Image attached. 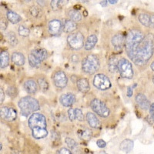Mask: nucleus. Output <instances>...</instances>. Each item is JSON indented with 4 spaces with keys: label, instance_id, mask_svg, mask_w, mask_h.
<instances>
[{
    "label": "nucleus",
    "instance_id": "29",
    "mask_svg": "<svg viewBox=\"0 0 154 154\" xmlns=\"http://www.w3.org/2000/svg\"><path fill=\"white\" fill-rule=\"evenodd\" d=\"M29 63L30 66L32 67H34V68H38V67H39L41 65V63H42L40 61H38L31 53L29 55Z\"/></svg>",
    "mask_w": 154,
    "mask_h": 154
},
{
    "label": "nucleus",
    "instance_id": "45",
    "mask_svg": "<svg viewBox=\"0 0 154 154\" xmlns=\"http://www.w3.org/2000/svg\"><path fill=\"white\" fill-rule=\"evenodd\" d=\"M107 2H108V1H106V0H103V1H102L101 2H100V5H102V6H103V7H106L107 5Z\"/></svg>",
    "mask_w": 154,
    "mask_h": 154
},
{
    "label": "nucleus",
    "instance_id": "49",
    "mask_svg": "<svg viewBox=\"0 0 154 154\" xmlns=\"http://www.w3.org/2000/svg\"><path fill=\"white\" fill-rule=\"evenodd\" d=\"M0 149H1V150H2V143L0 144Z\"/></svg>",
    "mask_w": 154,
    "mask_h": 154
},
{
    "label": "nucleus",
    "instance_id": "12",
    "mask_svg": "<svg viewBox=\"0 0 154 154\" xmlns=\"http://www.w3.org/2000/svg\"><path fill=\"white\" fill-rule=\"evenodd\" d=\"M75 97L73 94L71 93H66L63 94L60 98V103L66 107H69L75 103Z\"/></svg>",
    "mask_w": 154,
    "mask_h": 154
},
{
    "label": "nucleus",
    "instance_id": "30",
    "mask_svg": "<svg viewBox=\"0 0 154 154\" xmlns=\"http://www.w3.org/2000/svg\"><path fill=\"white\" fill-rule=\"evenodd\" d=\"M108 67L111 72H115L118 69V62H116V58H111L109 60Z\"/></svg>",
    "mask_w": 154,
    "mask_h": 154
},
{
    "label": "nucleus",
    "instance_id": "28",
    "mask_svg": "<svg viewBox=\"0 0 154 154\" xmlns=\"http://www.w3.org/2000/svg\"><path fill=\"white\" fill-rule=\"evenodd\" d=\"M69 16L70 17V19L75 22H79L82 19L80 12L77 10H70L69 12Z\"/></svg>",
    "mask_w": 154,
    "mask_h": 154
},
{
    "label": "nucleus",
    "instance_id": "43",
    "mask_svg": "<svg viewBox=\"0 0 154 154\" xmlns=\"http://www.w3.org/2000/svg\"><path fill=\"white\" fill-rule=\"evenodd\" d=\"M31 13H32V16H36L37 15H38V9H36V8H32V9H31Z\"/></svg>",
    "mask_w": 154,
    "mask_h": 154
},
{
    "label": "nucleus",
    "instance_id": "11",
    "mask_svg": "<svg viewBox=\"0 0 154 154\" xmlns=\"http://www.w3.org/2000/svg\"><path fill=\"white\" fill-rule=\"evenodd\" d=\"M48 28H49V32L51 35H58L61 33L62 30L63 29V25L60 20L53 19L49 23Z\"/></svg>",
    "mask_w": 154,
    "mask_h": 154
},
{
    "label": "nucleus",
    "instance_id": "20",
    "mask_svg": "<svg viewBox=\"0 0 154 154\" xmlns=\"http://www.w3.org/2000/svg\"><path fill=\"white\" fill-rule=\"evenodd\" d=\"M133 148V142L131 140H125L123 142L120 143V146L119 149L121 151H123V152H130L132 151Z\"/></svg>",
    "mask_w": 154,
    "mask_h": 154
},
{
    "label": "nucleus",
    "instance_id": "23",
    "mask_svg": "<svg viewBox=\"0 0 154 154\" xmlns=\"http://www.w3.org/2000/svg\"><path fill=\"white\" fill-rule=\"evenodd\" d=\"M6 16H7L8 20L10 23H12V24H17V23H19L22 20V18L20 17V16L18 15L17 13H16L15 12H13V11H8Z\"/></svg>",
    "mask_w": 154,
    "mask_h": 154
},
{
    "label": "nucleus",
    "instance_id": "7",
    "mask_svg": "<svg viewBox=\"0 0 154 154\" xmlns=\"http://www.w3.org/2000/svg\"><path fill=\"white\" fill-rule=\"evenodd\" d=\"M92 109L101 117H107L109 116V109L106 106L103 102L98 99H94L90 103Z\"/></svg>",
    "mask_w": 154,
    "mask_h": 154
},
{
    "label": "nucleus",
    "instance_id": "8",
    "mask_svg": "<svg viewBox=\"0 0 154 154\" xmlns=\"http://www.w3.org/2000/svg\"><path fill=\"white\" fill-rule=\"evenodd\" d=\"M93 85L100 90H106L111 87V82L106 75L103 74H97L93 79Z\"/></svg>",
    "mask_w": 154,
    "mask_h": 154
},
{
    "label": "nucleus",
    "instance_id": "34",
    "mask_svg": "<svg viewBox=\"0 0 154 154\" xmlns=\"http://www.w3.org/2000/svg\"><path fill=\"white\" fill-rule=\"evenodd\" d=\"M65 143L69 148H71V149H75V147L77 146V145H78L73 139L69 138V137L66 138Z\"/></svg>",
    "mask_w": 154,
    "mask_h": 154
},
{
    "label": "nucleus",
    "instance_id": "9",
    "mask_svg": "<svg viewBox=\"0 0 154 154\" xmlns=\"http://www.w3.org/2000/svg\"><path fill=\"white\" fill-rule=\"evenodd\" d=\"M53 80L55 86L60 89H64L66 86L68 79L63 71H57L53 75Z\"/></svg>",
    "mask_w": 154,
    "mask_h": 154
},
{
    "label": "nucleus",
    "instance_id": "15",
    "mask_svg": "<svg viewBox=\"0 0 154 154\" xmlns=\"http://www.w3.org/2000/svg\"><path fill=\"white\" fill-rule=\"evenodd\" d=\"M31 53L36 58L38 61H40L42 63V61L46 60L48 57V53L47 51L45 49H35L31 52Z\"/></svg>",
    "mask_w": 154,
    "mask_h": 154
},
{
    "label": "nucleus",
    "instance_id": "6",
    "mask_svg": "<svg viewBox=\"0 0 154 154\" xmlns=\"http://www.w3.org/2000/svg\"><path fill=\"white\" fill-rule=\"evenodd\" d=\"M67 42L69 46L75 50H79L82 49L84 44V36L80 32H76L70 34L67 37Z\"/></svg>",
    "mask_w": 154,
    "mask_h": 154
},
{
    "label": "nucleus",
    "instance_id": "32",
    "mask_svg": "<svg viewBox=\"0 0 154 154\" xmlns=\"http://www.w3.org/2000/svg\"><path fill=\"white\" fill-rule=\"evenodd\" d=\"M38 85H39V87L42 89V91H46L49 88V84H48V82L43 78H41V79H38Z\"/></svg>",
    "mask_w": 154,
    "mask_h": 154
},
{
    "label": "nucleus",
    "instance_id": "10",
    "mask_svg": "<svg viewBox=\"0 0 154 154\" xmlns=\"http://www.w3.org/2000/svg\"><path fill=\"white\" fill-rule=\"evenodd\" d=\"M0 116L1 118L6 121H14L17 117V113L14 109L7 106H2L0 109Z\"/></svg>",
    "mask_w": 154,
    "mask_h": 154
},
{
    "label": "nucleus",
    "instance_id": "47",
    "mask_svg": "<svg viewBox=\"0 0 154 154\" xmlns=\"http://www.w3.org/2000/svg\"><path fill=\"white\" fill-rule=\"evenodd\" d=\"M150 68H151V69L152 70V71H154V61L152 62V64H151V66H150Z\"/></svg>",
    "mask_w": 154,
    "mask_h": 154
},
{
    "label": "nucleus",
    "instance_id": "38",
    "mask_svg": "<svg viewBox=\"0 0 154 154\" xmlns=\"http://www.w3.org/2000/svg\"><path fill=\"white\" fill-rule=\"evenodd\" d=\"M57 153H60V154H70L71 153V151L69 150L68 149H66V148H62V149H60V150L57 151Z\"/></svg>",
    "mask_w": 154,
    "mask_h": 154
},
{
    "label": "nucleus",
    "instance_id": "22",
    "mask_svg": "<svg viewBox=\"0 0 154 154\" xmlns=\"http://www.w3.org/2000/svg\"><path fill=\"white\" fill-rule=\"evenodd\" d=\"M12 61L17 66H23L25 63V57L22 53L15 52L12 55Z\"/></svg>",
    "mask_w": 154,
    "mask_h": 154
},
{
    "label": "nucleus",
    "instance_id": "51",
    "mask_svg": "<svg viewBox=\"0 0 154 154\" xmlns=\"http://www.w3.org/2000/svg\"><path fill=\"white\" fill-rule=\"evenodd\" d=\"M152 82H153V83H154V76H153V78H152Z\"/></svg>",
    "mask_w": 154,
    "mask_h": 154
},
{
    "label": "nucleus",
    "instance_id": "5",
    "mask_svg": "<svg viewBox=\"0 0 154 154\" xmlns=\"http://www.w3.org/2000/svg\"><path fill=\"white\" fill-rule=\"evenodd\" d=\"M118 70L122 77L126 79H132L133 77V69L130 61L125 58H122L118 61Z\"/></svg>",
    "mask_w": 154,
    "mask_h": 154
},
{
    "label": "nucleus",
    "instance_id": "33",
    "mask_svg": "<svg viewBox=\"0 0 154 154\" xmlns=\"http://www.w3.org/2000/svg\"><path fill=\"white\" fill-rule=\"evenodd\" d=\"M18 32H19V35L24 37L28 36L30 33L29 29L28 28H26V27L23 26H19Z\"/></svg>",
    "mask_w": 154,
    "mask_h": 154
},
{
    "label": "nucleus",
    "instance_id": "42",
    "mask_svg": "<svg viewBox=\"0 0 154 154\" xmlns=\"http://www.w3.org/2000/svg\"><path fill=\"white\" fill-rule=\"evenodd\" d=\"M127 96L129 97H131L133 96V87L132 86H129L127 88Z\"/></svg>",
    "mask_w": 154,
    "mask_h": 154
},
{
    "label": "nucleus",
    "instance_id": "18",
    "mask_svg": "<svg viewBox=\"0 0 154 154\" xmlns=\"http://www.w3.org/2000/svg\"><path fill=\"white\" fill-rule=\"evenodd\" d=\"M25 90L29 94H34L37 91L36 82L32 79H29L24 82Z\"/></svg>",
    "mask_w": 154,
    "mask_h": 154
},
{
    "label": "nucleus",
    "instance_id": "48",
    "mask_svg": "<svg viewBox=\"0 0 154 154\" xmlns=\"http://www.w3.org/2000/svg\"><path fill=\"white\" fill-rule=\"evenodd\" d=\"M77 1H79V2H85V3H87L88 0H77Z\"/></svg>",
    "mask_w": 154,
    "mask_h": 154
},
{
    "label": "nucleus",
    "instance_id": "46",
    "mask_svg": "<svg viewBox=\"0 0 154 154\" xmlns=\"http://www.w3.org/2000/svg\"><path fill=\"white\" fill-rule=\"evenodd\" d=\"M108 1L109 3L112 4V5H113V4H116L118 2V0H108Z\"/></svg>",
    "mask_w": 154,
    "mask_h": 154
},
{
    "label": "nucleus",
    "instance_id": "50",
    "mask_svg": "<svg viewBox=\"0 0 154 154\" xmlns=\"http://www.w3.org/2000/svg\"><path fill=\"white\" fill-rule=\"evenodd\" d=\"M26 2H29V1H31V0H25Z\"/></svg>",
    "mask_w": 154,
    "mask_h": 154
},
{
    "label": "nucleus",
    "instance_id": "21",
    "mask_svg": "<svg viewBox=\"0 0 154 154\" xmlns=\"http://www.w3.org/2000/svg\"><path fill=\"white\" fill-rule=\"evenodd\" d=\"M77 29V25L75 23V21L70 19V20H66L63 25V30L66 32H68V33H71L72 32H74L75 30H76Z\"/></svg>",
    "mask_w": 154,
    "mask_h": 154
},
{
    "label": "nucleus",
    "instance_id": "25",
    "mask_svg": "<svg viewBox=\"0 0 154 154\" xmlns=\"http://www.w3.org/2000/svg\"><path fill=\"white\" fill-rule=\"evenodd\" d=\"M67 0H52L51 1V7L54 11L59 10L64 5H66Z\"/></svg>",
    "mask_w": 154,
    "mask_h": 154
},
{
    "label": "nucleus",
    "instance_id": "27",
    "mask_svg": "<svg viewBox=\"0 0 154 154\" xmlns=\"http://www.w3.org/2000/svg\"><path fill=\"white\" fill-rule=\"evenodd\" d=\"M78 135H79V138L82 140H89L92 137V132L89 130L85 129V130H81L78 132Z\"/></svg>",
    "mask_w": 154,
    "mask_h": 154
},
{
    "label": "nucleus",
    "instance_id": "40",
    "mask_svg": "<svg viewBox=\"0 0 154 154\" xmlns=\"http://www.w3.org/2000/svg\"><path fill=\"white\" fill-rule=\"evenodd\" d=\"M6 27H7V25H6V22L5 21V20H1V30L2 31H4V30H5V29H6Z\"/></svg>",
    "mask_w": 154,
    "mask_h": 154
},
{
    "label": "nucleus",
    "instance_id": "26",
    "mask_svg": "<svg viewBox=\"0 0 154 154\" xmlns=\"http://www.w3.org/2000/svg\"><path fill=\"white\" fill-rule=\"evenodd\" d=\"M139 21L144 26L149 27L150 26V16L147 14H140L138 17Z\"/></svg>",
    "mask_w": 154,
    "mask_h": 154
},
{
    "label": "nucleus",
    "instance_id": "13",
    "mask_svg": "<svg viewBox=\"0 0 154 154\" xmlns=\"http://www.w3.org/2000/svg\"><path fill=\"white\" fill-rule=\"evenodd\" d=\"M125 40H126V38L123 34H116L112 38V46L116 49L119 50L123 48V45L125 44Z\"/></svg>",
    "mask_w": 154,
    "mask_h": 154
},
{
    "label": "nucleus",
    "instance_id": "3",
    "mask_svg": "<svg viewBox=\"0 0 154 154\" xmlns=\"http://www.w3.org/2000/svg\"><path fill=\"white\" fill-rule=\"evenodd\" d=\"M19 106L21 109L22 114L25 116H28L39 109L38 102L31 96H26L20 99L19 101Z\"/></svg>",
    "mask_w": 154,
    "mask_h": 154
},
{
    "label": "nucleus",
    "instance_id": "36",
    "mask_svg": "<svg viewBox=\"0 0 154 154\" xmlns=\"http://www.w3.org/2000/svg\"><path fill=\"white\" fill-rule=\"evenodd\" d=\"M68 114H69V118L71 121H73L74 119H75V109L70 108L68 110Z\"/></svg>",
    "mask_w": 154,
    "mask_h": 154
},
{
    "label": "nucleus",
    "instance_id": "35",
    "mask_svg": "<svg viewBox=\"0 0 154 154\" xmlns=\"http://www.w3.org/2000/svg\"><path fill=\"white\" fill-rule=\"evenodd\" d=\"M75 119H76L77 120L83 121V119H84V116H83V114H82V112L80 109H75Z\"/></svg>",
    "mask_w": 154,
    "mask_h": 154
},
{
    "label": "nucleus",
    "instance_id": "39",
    "mask_svg": "<svg viewBox=\"0 0 154 154\" xmlns=\"http://www.w3.org/2000/svg\"><path fill=\"white\" fill-rule=\"evenodd\" d=\"M149 113H150L152 119L154 120V103L151 104L150 106H149Z\"/></svg>",
    "mask_w": 154,
    "mask_h": 154
},
{
    "label": "nucleus",
    "instance_id": "14",
    "mask_svg": "<svg viewBox=\"0 0 154 154\" xmlns=\"http://www.w3.org/2000/svg\"><path fill=\"white\" fill-rule=\"evenodd\" d=\"M136 101H137V104L140 106V108H142L143 109H148L150 106V103L149 101L147 100L145 95L142 94V93H139L136 96Z\"/></svg>",
    "mask_w": 154,
    "mask_h": 154
},
{
    "label": "nucleus",
    "instance_id": "31",
    "mask_svg": "<svg viewBox=\"0 0 154 154\" xmlns=\"http://www.w3.org/2000/svg\"><path fill=\"white\" fill-rule=\"evenodd\" d=\"M6 37H7V39L8 41H9V42L12 45V46H16V44L18 43V39L17 38H16L14 32H8V33L6 34Z\"/></svg>",
    "mask_w": 154,
    "mask_h": 154
},
{
    "label": "nucleus",
    "instance_id": "1",
    "mask_svg": "<svg viewBox=\"0 0 154 154\" xmlns=\"http://www.w3.org/2000/svg\"><path fill=\"white\" fill-rule=\"evenodd\" d=\"M125 49L133 63L137 66H143L152 57L154 44L152 39L146 37L141 31L131 29L126 35Z\"/></svg>",
    "mask_w": 154,
    "mask_h": 154
},
{
    "label": "nucleus",
    "instance_id": "16",
    "mask_svg": "<svg viewBox=\"0 0 154 154\" xmlns=\"http://www.w3.org/2000/svg\"><path fill=\"white\" fill-rule=\"evenodd\" d=\"M86 120L88 123L91 127L93 128H99L100 126V122L99 119L96 116L95 114L93 112H88L86 116Z\"/></svg>",
    "mask_w": 154,
    "mask_h": 154
},
{
    "label": "nucleus",
    "instance_id": "4",
    "mask_svg": "<svg viewBox=\"0 0 154 154\" xmlns=\"http://www.w3.org/2000/svg\"><path fill=\"white\" fill-rule=\"evenodd\" d=\"M100 69V60L95 55H89L82 63V69L86 73L92 75Z\"/></svg>",
    "mask_w": 154,
    "mask_h": 154
},
{
    "label": "nucleus",
    "instance_id": "44",
    "mask_svg": "<svg viewBox=\"0 0 154 154\" xmlns=\"http://www.w3.org/2000/svg\"><path fill=\"white\" fill-rule=\"evenodd\" d=\"M150 27L154 28V16H150Z\"/></svg>",
    "mask_w": 154,
    "mask_h": 154
},
{
    "label": "nucleus",
    "instance_id": "24",
    "mask_svg": "<svg viewBox=\"0 0 154 154\" xmlns=\"http://www.w3.org/2000/svg\"><path fill=\"white\" fill-rule=\"evenodd\" d=\"M9 63V55L6 51H2L0 53V66L3 69L8 66Z\"/></svg>",
    "mask_w": 154,
    "mask_h": 154
},
{
    "label": "nucleus",
    "instance_id": "2",
    "mask_svg": "<svg viewBox=\"0 0 154 154\" xmlns=\"http://www.w3.org/2000/svg\"><path fill=\"white\" fill-rule=\"evenodd\" d=\"M29 126L32 133V137L35 139L45 138L47 137V123L46 117L42 114L34 112L29 119Z\"/></svg>",
    "mask_w": 154,
    "mask_h": 154
},
{
    "label": "nucleus",
    "instance_id": "37",
    "mask_svg": "<svg viewBox=\"0 0 154 154\" xmlns=\"http://www.w3.org/2000/svg\"><path fill=\"white\" fill-rule=\"evenodd\" d=\"M96 144H97L98 147H100V148H104V147L106 146V143L105 141H104V140H97Z\"/></svg>",
    "mask_w": 154,
    "mask_h": 154
},
{
    "label": "nucleus",
    "instance_id": "41",
    "mask_svg": "<svg viewBox=\"0 0 154 154\" xmlns=\"http://www.w3.org/2000/svg\"><path fill=\"white\" fill-rule=\"evenodd\" d=\"M4 98H5V94H4L3 89L1 88V89H0V103H2V102L4 101Z\"/></svg>",
    "mask_w": 154,
    "mask_h": 154
},
{
    "label": "nucleus",
    "instance_id": "17",
    "mask_svg": "<svg viewBox=\"0 0 154 154\" xmlns=\"http://www.w3.org/2000/svg\"><path fill=\"white\" fill-rule=\"evenodd\" d=\"M77 87L79 89L80 92L83 93H86L89 91L90 89V86H89V81L86 79V78H81L76 82Z\"/></svg>",
    "mask_w": 154,
    "mask_h": 154
},
{
    "label": "nucleus",
    "instance_id": "19",
    "mask_svg": "<svg viewBox=\"0 0 154 154\" xmlns=\"http://www.w3.org/2000/svg\"><path fill=\"white\" fill-rule=\"evenodd\" d=\"M97 40H98V38H97V36L96 35H89L84 44L85 49H86V50L93 49L96 45V43H97Z\"/></svg>",
    "mask_w": 154,
    "mask_h": 154
}]
</instances>
